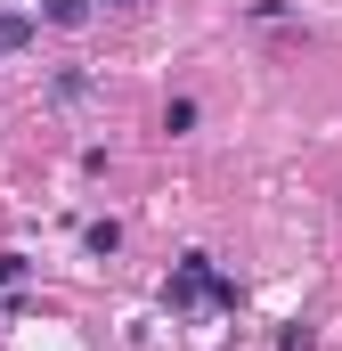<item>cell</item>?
Masks as SVG:
<instances>
[{
	"label": "cell",
	"instance_id": "cell-1",
	"mask_svg": "<svg viewBox=\"0 0 342 351\" xmlns=\"http://www.w3.org/2000/svg\"><path fill=\"white\" fill-rule=\"evenodd\" d=\"M163 302H171V311H196V302L237 311L245 294H237V278H220V269H212V254H179V269H171V286H163Z\"/></svg>",
	"mask_w": 342,
	"mask_h": 351
},
{
	"label": "cell",
	"instance_id": "cell-2",
	"mask_svg": "<svg viewBox=\"0 0 342 351\" xmlns=\"http://www.w3.org/2000/svg\"><path fill=\"white\" fill-rule=\"evenodd\" d=\"M33 33H41V16H25V8H0V58L33 49Z\"/></svg>",
	"mask_w": 342,
	"mask_h": 351
},
{
	"label": "cell",
	"instance_id": "cell-3",
	"mask_svg": "<svg viewBox=\"0 0 342 351\" xmlns=\"http://www.w3.org/2000/svg\"><path fill=\"white\" fill-rule=\"evenodd\" d=\"M82 245H90V254H98V262H106V254L122 245V221H90V229H82Z\"/></svg>",
	"mask_w": 342,
	"mask_h": 351
},
{
	"label": "cell",
	"instance_id": "cell-4",
	"mask_svg": "<svg viewBox=\"0 0 342 351\" xmlns=\"http://www.w3.org/2000/svg\"><path fill=\"white\" fill-rule=\"evenodd\" d=\"M163 131H171V139H187V131H196V98H171V106H163Z\"/></svg>",
	"mask_w": 342,
	"mask_h": 351
},
{
	"label": "cell",
	"instance_id": "cell-5",
	"mask_svg": "<svg viewBox=\"0 0 342 351\" xmlns=\"http://www.w3.org/2000/svg\"><path fill=\"white\" fill-rule=\"evenodd\" d=\"M41 16H49V25H66V33H74V25H90V0H49V8H41Z\"/></svg>",
	"mask_w": 342,
	"mask_h": 351
},
{
	"label": "cell",
	"instance_id": "cell-6",
	"mask_svg": "<svg viewBox=\"0 0 342 351\" xmlns=\"http://www.w3.org/2000/svg\"><path fill=\"white\" fill-rule=\"evenodd\" d=\"M277 351H318V335H310V327H302V319H293V327H285V335H277Z\"/></svg>",
	"mask_w": 342,
	"mask_h": 351
},
{
	"label": "cell",
	"instance_id": "cell-7",
	"mask_svg": "<svg viewBox=\"0 0 342 351\" xmlns=\"http://www.w3.org/2000/svg\"><path fill=\"white\" fill-rule=\"evenodd\" d=\"M0 286H25V254H0Z\"/></svg>",
	"mask_w": 342,
	"mask_h": 351
},
{
	"label": "cell",
	"instance_id": "cell-8",
	"mask_svg": "<svg viewBox=\"0 0 342 351\" xmlns=\"http://www.w3.org/2000/svg\"><path fill=\"white\" fill-rule=\"evenodd\" d=\"M106 8H131V0H106Z\"/></svg>",
	"mask_w": 342,
	"mask_h": 351
}]
</instances>
